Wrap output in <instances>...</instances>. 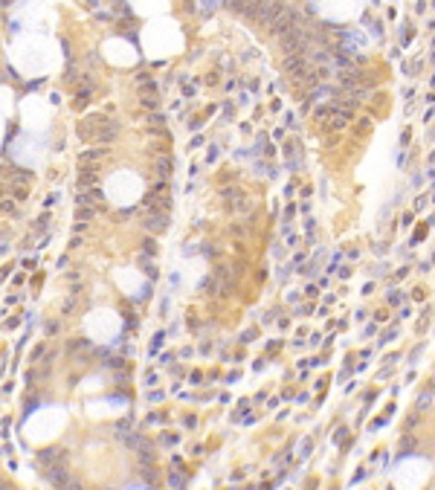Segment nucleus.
<instances>
[{
  "mask_svg": "<svg viewBox=\"0 0 435 490\" xmlns=\"http://www.w3.org/2000/svg\"><path fill=\"white\" fill-rule=\"evenodd\" d=\"M154 168H157V174H160V180H165V177H171V171H174V163H171V157H160Z\"/></svg>",
  "mask_w": 435,
  "mask_h": 490,
  "instance_id": "obj_7",
  "label": "nucleus"
},
{
  "mask_svg": "<svg viewBox=\"0 0 435 490\" xmlns=\"http://www.w3.org/2000/svg\"><path fill=\"white\" fill-rule=\"evenodd\" d=\"M142 481H145V484H151V487H154V484H157V481H160V476H157V470H151V467H148V470H145V467H142Z\"/></svg>",
  "mask_w": 435,
  "mask_h": 490,
  "instance_id": "obj_8",
  "label": "nucleus"
},
{
  "mask_svg": "<svg viewBox=\"0 0 435 490\" xmlns=\"http://www.w3.org/2000/svg\"><path fill=\"white\" fill-rule=\"evenodd\" d=\"M47 334H58V322H50V325H47Z\"/></svg>",
  "mask_w": 435,
  "mask_h": 490,
  "instance_id": "obj_15",
  "label": "nucleus"
},
{
  "mask_svg": "<svg viewBox=\"0 0 435 490\" xmlns=\"http://www.w3.org/2000/svg\"><path fill=\"white\" fill-rule=\"evenodd\" d=\"M221 197L227 200V212H244L247 197H244V191L238 189V186H227V189L221 191Z\"/></svg>",
  "mask_w": 435,
  "mask_h": 490,
  "instance_id": "obj_2",
  "label": "nucleus"
},
{
  "mask_svg": "<svg viewBox=\"0 0 435 490\" xmlns=\"http://www.w3.org/2000/svg\"><path fill=\"white\" fill-rule=\"evenodd\" d=\"M3 174H9V189H15V186H27V183H32V171H24V168H15V165H3Z\"/></svg>",
  "mask_w": 435,
  "mask_h": 490,
  "instance_id": "obj_4",
  "label": "nucleus"
},
{
  "mask_svg": "<svg viewBox=\"0 0 435 490\" xmlns=\"http://www.w3.org/2000/svg\"><path fill=\"white\" fill-rule=\"evenodd\" d=\"M415 444H418V438H415V435H406L400 447H403V452H409V449H415Z\"/></svg>",
  "mask_w": 435,
  "mask_h": 490,
  "instance_id": "obj_11",
  "label": "nucleus"
},
{
  "mask_svg": "<svg viewBox=\"0 0 435 490\" xmlns=\"http://www.w3.org/2000/svg\"><path fill=\"white\" fill-rule=\"evenodd\" d=\"M148 122H151V125H160V122H165V116H160V113H151Z\"/></svg>",
  "mask_w": 435,
  "mask_h": 490,
  "instance_id": "obj_13",
  "label": "nucleus"
},
{
  "mask_svg": "<svg viewBox=\"0 0 435 490\" xmlns=\"http://www.w3.org/2000/svg\"><path fill=\"white\" fill-rule=\"evenodd\" d=\"M3 212H15V203H12V200H0V215H3Z\"/></svg>",
  "mask_w": 435,
  "mask_h": 490,
  "instance_id": "obj_12",
  "label": "nucleus"
},
{
  "mask_svg": "<svg viewBox=\"0 0 435 490\" xmlns=\"http://www.w3.org/2000/svg\"><path fill=\"white\" fill-rule=\"evenodd\" d=\"M6 189H9V186H0V197H3V194H6Z\"/></svg>",
  "mask_w": 435,
  "mask_h": 490,
  "instance_id": "obj_17",
  "label": "nucleus"
},
{
  "mask_svg": "<svg viewBox=\"0 0 435 490\" xmlns=\"http://www.w3.org/2000/svg\"><path fill=\"white\" fill-rule=\"evenodd\" d=\"M47 481H50V484H55V487H79V481L70 476L64 467H53V470L47 473Z\"/></svg>",
  "mask_w": 435,
  "mask_h": 490,
  "instance_id": "obj_3",
  "label": "nucleus"
},
{
  "mask_svg": "<svg viewBox=\"0 0 435 490\" xmlns=\"http://www.w3.org/2000/svg\"><path fill=\"white\" fill-rule=\"evenodd\" d=\"M99 157H105V151L102 148H93V151H84L82 160H99Z\"/></svg>",
  "mask_w": 435,
  "mask_h": 490,
  "instance_id": "obj_10",
  "label": "nucleus"
},
{
  "mask_svg": "<svg viewBox=\"0 0 435 490\" xmlns=\"http://www.w3.org/2000/svg\"><path fill=\"white\" fill-rule=\"evenodd\" d=\"M142 226H145V232H160V229H165V226H168V212H154V215H145Z\"/></svg>",
  "mask_w": 435,
  "mask_h": 490,
  "instance_id": "obj_6",
  "label": "nucleus"
},
{
  "mask_svg": "<svg viewBox=\"0 0 435 490\" xmlns=\"http://www.w3.org/2000/svg\"><path fill=\"white\" fill-rule=\"evenodd\" d=\"M96 215V209H90V206H82V209H76V218L79 220H90Z\"/></svg>",
  "mask_w": 435,
  "mask_h": 490,
  "instance_id": "obj_9",
  "label": "nucleus"
},
{
  "mask_svg": "<svg viewBox=\"0 0 435 490\" xmlns=\"http://www.w3.org/2000/svg\"><path fill=\"white\" fill-rule=\"evenodd\" d=\"M79 134L84 139H93V142H113L116 134H119V125L113 119H108V116H87L79 125Z\"/></svg>",
  "mask_w": 435,
  "mask_h": 490,
  "instance_id": "obj_1",
  "label": "nucleus"
},
{
  "mask_svg": "<svg viewBox=\"0 0 435 490\" xmlns=\"http://www.w3.org/2000/svg\"><path fill=\"white\" fill-rule=\"evenodd\" d=\"M44 464H50V461H55V467H64L67 464V449H61V447H47V449H41V455H38Z\"/></svg>",
  "mask_w": 435,
  "mask_h": 490,
  "instance_id": "obj_5",
  "label": "nucleus"
},
{
  "mask_svg": "<svg viewBox=\"0 0 435 490\" xmlns=\"http://www.w3.org/2000/svg\"><path fill=\"white\" fill-rule=\"evenodd\" d=\"M418 406H429V392H426V395H421V400H418Z\"/></svg>",
  "mask_w": 435,
  "mask_h": 490,
  "instance_id": "obj_14",
  "label": "nucleus"
},
{
  "mask_svg": "<svg viewBox=\"0 0 435 490\" xmlns=\"http://www.w3.org/2000/svg\"><path fill=\"white\" fill-rule=\"evenodd\" d=\"M38 357H44V345H38V348L32 351V360H38Z\"/></svg>",
  "mask_w": 435,
  "mask_h": 490,
  "instance_id": "obj_16",
  "label": "nucleus"
}]
</instances>
